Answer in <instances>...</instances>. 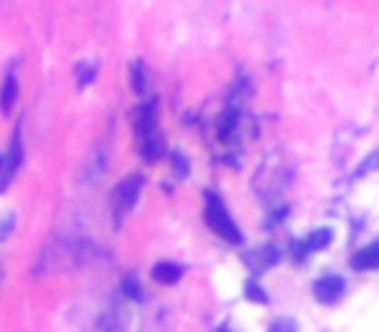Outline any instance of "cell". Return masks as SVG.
<instances>
[{"label":"cell","instance_id":"6da1fadb","mask_svg":"<svg viewBox=\"0 0 379 332\" xmlns=\"http://www.w3.org/2000/svg\"><path fill=\"white\" fill-rule=\"evenodd\" d=\"M205 223L213 228V234H219L224 242L234 244V247H239V244L244 242L242 231H239V226L234 223V218L229 216L226 205H224V200L219 197V192H205Z\"/></svg>","mask_w":379,"mask_h":332},{"label":"cell","instance_id":"7a4b0ae2","mask_svg":"<svg viewBox=\"0 0 379 332\" xmlns=\"http://www.w3.org/2000/svg\"><path fill=\"white\" fill-rule=\"evenodd\" d=\"M141 189H143V177H141V174H130V177H125V179L114 187V195H112L114 218L120 221L125 213L133 211V205H136L138 197H141Z\"/></svg>","mask_w":379,"mask_h":332},{"label":"cell","instance_id":"3957f363","mask_svg":"<svg viewBox=\"0 0 379 332\" xmlns=\"http://www.w3.org/2000/svg\"><path fill=\"white\" fill-rule=\"evenodd\" d=\"M346 296V280L341 275H325L314 283V299L319 304H338Z\"/></svg>","mask_w":379,"mask_h":332},{"label":"cell","instance_id":"277c9868","mask_svg":"<svg viewBox=\"0 0 379 332\" xmlns=\"http://www.w3.org/2000/svg\"><path fill=\"white\" fill-rule=\"evenodd\" d=\"M156 99H145L141 104L133 109V128H136V135H145V133H151L156 130Z\"/></svg>","mask_w":379,"mask_h":332},{"label":"cell","instance_id":"5b68a950","mask_svg":"<svg viewBox=\"0 0 379 332\" xmlns=\"http://www.w3.org/2000/svg\"><path fill=\"white\" fill-rule=\"evenodd\" d=\"M281 260V252L275 244H265V247H258L255 252H247L244 255V262L252 272H265L268 267H273L275 262Z\"/></svg>","mask_w":379,"mask_h":332},{"label":"cell","instance_id":"8992f818","mask_svg":"<svg viewBox=\"0 0 379 332\" xmlns=\"http://www.w3.org/2000/svg\"><path fill=\"white\" fill-rule=\"evenodd\" d=\"M138 153H141V159L153 164V161H159L167 148H164V138H161L159 130H151V133H145V135H138Z\"/></svg>","mask_w":379,"mask_h":332},{"label":"cell","instance_id":"52a82bcc","mask_svg":"<svg viewBox=\"0 0 379 332\" xmlns=\"http://www.w3.org/2000/svg\"><path fill=\"white\" fill-rule=\"evenodd\" d=\"M379 265V242H369L366 247L356 249V255L351 257V267L361 272H372L377 270Z\"/></svg>","mask_w":379,"mask_h":332},{"label":"cell","instance_id":"ba28073f","mask_svg":"<svg viewBox=\"0 0 379 332\" xmlns=\"http://www.w3.org/2000/svg\"><path fill=\"white\" fill-rule=\"evenodd\" d=\"M182 265L180 262H172V260H164V262H156L153 265V280L156 283H161V286H172V283H177V280L182 278Z\"/></svg>","mask_w":379,"mask_h":332},{"label":"cell","instance_id":"9c48e42d","mask_svg":"<svg viewBox=\"0 0 379 332\" xmlns=\"http://www.w3.org/2000/svg\"><path fill=\"white\" fill-rule=\"evenodd\" d=\"M16 99H18V81H16L13 73H8L3 78V86H0V112H11L16 104Z\"/></svg>","mask_w":379,"mask_h":332},{"label":"cell","instance_id":"30bf717a","mask_svg":"<svg viewBox=\"0 0 379 332\" xmlns=\"http://www.w3.org/2000/svg\"><path fill=\"white\" fill-rule=\"evenodd\" d=\"M330 242H333V231L327 226H319V228H314L307 239H304V244H307V249L309 252H322V249H327L330 247Z\"/></svg>","mask_w":379,"mask_h":332},{"label":"cell","instance_id":"8fae6325","mask_svg":"<svg viewBox=\"0 0 379 332\" xmlns=\"http://www.w3.org/2000/svg\"><path fill=\"white\" fill-rule=\"evenodd\" d=\"M128 76H130V86H133V91L136 94H143L145 91V83H148V78H145V68L141 60H133L128 68Z\"/></svg>","mask_w":379,"mask_h":332},{"label":"cell","instance_id":"7c38bea8","mask_svg":"<svg viewBox=\"0 0 379 332\" xmlns=\"http://www.w3.org/2000/svg\"><path fill=\"white\" fill-rule=\"evenodd\" d=\"M97 81V62H81L76 68V83L78 89H86Z\"/></svg>","mask_w":379,"mask_h":332},{"label":"cell","instance_id":"4fadbf2b","mask_svg":"<svg viewBox=\"0 0 379 332\" xmlns=\"http://www.w3.org/2000/svg\"><path fill=\"white\" fill-rule=\"evenodd\" d=\"M122 291H125V296L133 299V301H143L145 299L143 286H141L138 275H125V278H122Z\"/></svg>","mask_w":379,"mask_h":332},{"label":"cell","instance_id":"5bb4252c","mask_svg":"<svg viewBox=\"0 0 379 332\" xmlns=\"http://www.w3.org/2000/svg\"><path fill=\"white\" fill-rule=\"evenodd\" d=\"M244 296H247L250 301H255V304H268L265 288L260 286L258 280H247V283H244Z\"/></svg>","mask_w":379,"mask_h":332},{"label":"cell","instance_id":"9a60e30c","mask_svg":"<svg viewBox=\"0 0 379 332\" xmlns=\"http://www.w3.org/2000/svg\"><path fill=\"white\" fill-rule=\"evenodd\" d=\"M169 164H172V169L177 172V177H187L190 164H187V159H185V153L169 151Z\"/></svg>","mask_w":379,"mask_h":332},{"label":"cell","instance_id":"2e32d148","mask_svg":"<svg viewBox=\"0 0 379 332\" xmlns=\"http://www.w3.org/2000/svg\"><path fill=\"white\" fill-rule=\"evenodd\" d=\"M288 249H291V257H294L296 262H302V260L309 257V249H307L304 239H291V242H288Z\"/></svg>","mask_w":379,"mask_h":332},{"label":"cell","instance_id":"e0dca14e","mask_svg":"<svg viewBox=\"0 0 379 332\" xmlns=\"http://www.w3.org/2000/svg\"><path fill=\"white\" fill-rule=\"evenodd\" d=\"M268 332H299L294 319H275L273 325L268 327Z\"/></svg>","mask_w":379,"mask_h":332},{"label":"cell","instance_id":"ac0fdd59","mask_svg":"<svg viewBox=\"0 0 379 332\" xmlns=\"http://www.w3.org/2000/svg\"><path fill=\"white\" fill-rule=\"evenodd\" d=\"M286 216H288V208H286V205H281L278 211H273V213H270V216H268L265 226H273V223H281V221L286 218Z\"/></svg>","mask_w":379,"mask_h":332},{"label":"cell","instance_id":"d6986e66","mask_svg":"<svg viewBox=\"0 0 379 332\" xmlns=\"http://www.w3.org/2000/svg\"><path fill=\"white\" fill-rule=\"evenodd\" d=\"M374 164H377V153H369L364 159V164H361V169L356 172V177H364V174H369L374 169Z\"/></svg>","mask_w":379,"mask_h":332},{"label":"cell","instance_id":"ffe728a7","mask_svg":"<svg viewBox=\"0 0 379 332\" xmlns=\"http://www.w3.org/2000/svg\"><path fill=\"white\" fill-rule=\"evenodd\" d=\"M11 226H13V216H8V221H3V226H0V236L11 234Z\"/></svg>","mask_w":379,"mask_h":332},{"label":"cell","instance_id":"44dd1931","mask_svg":"<svg viewBox=\"0 0 379 332\" xmlns=\"http://www.w3.org/2000/svg\"><path fill=\"white\" fill-rule=\"evenodd\" d=\"M216 332H231V330H229V325H219L216 327Z\"/></svg>","mask_w":379,"mask_h":332}]
</instances>
